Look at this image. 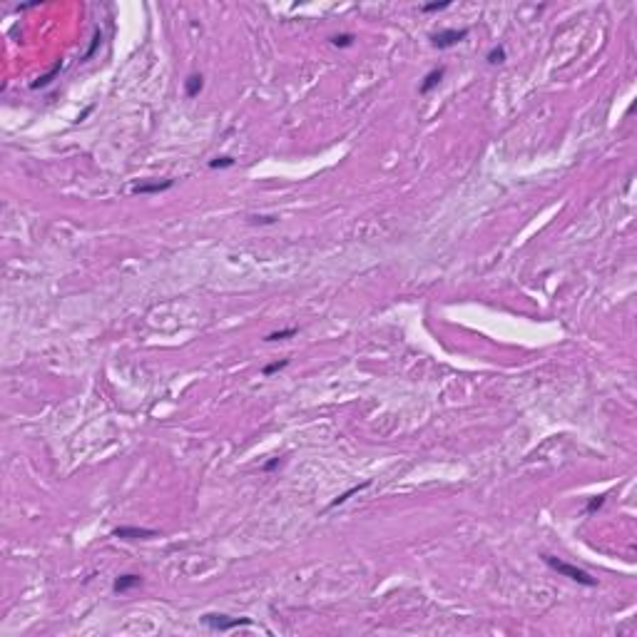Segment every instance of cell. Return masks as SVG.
Instances as JSON below:
<instances>
[{"label": "cell", "instance_id": "cell-1", "mask_svg": "<svg viewBox=\"0 0 637 637\" xmlns=\"http://www.w3.org/2000/svg\"><path fill=\"white\" fill-rule=\"evenodd\" d=\"M542 560H545V565H548L550 570H555V573L562 575V578H570L573 582H578V585H585V587H595V585H598L595 578H593L587 570L578 568V565H570V562L553 558V555H542Z\"/></svg>", "mask_w": 637, "mask_h": 637}, {"label": "cell", "instance_id": "cell-2", "mask_svg": "<svg viewBox=\"0 0 637 637\" xmlns=\"http://www.w3.org/2000/svg\"><path fill=\"white\" fill-rule=\"evenodd\" d=\"M199 620H202V625H207L214 632H229L234 627H249L251 625L249 618H229L224 612H207V615H202Z\"/></svg>", "mask_w": 637, "mask_h": 637}, {"label": "cell", "instance_id": "cell-3", "mask_svg": "<svg viewBox=\"0 0 637 637\" xmlns=\"http://www.w3.org/2000/svg\"><path fill=\"white\" fill-rule=\"evenodd\" d=\"M465 38H468V28H461V30L451 28V30H438V33H433V35H431V45L438 48V50H448V48L463 42Z\"/></svg>", "mask_w": 637, "mask_h": 637}, {"label": "cell", "instance_id": "cell-4", "mask_svg": "<svg viewBox=\"0 0 637 637\" xmlns=\"http://www.w3.org/2000/svg\"><path fill=\"white\" fill-rule=\"evenodd\" d=\"M112 535L120 538V540H147V538H155L157 530L152 528H137V525H120L112 530Z\"/></svg>", "mask_w": 637, "mask_h": 637}, {"label": "cell", "instance_id": "cell-5", "mask_svg": "<svg viewBox=\"0 0 637 637\" xmlns=\"http://www.w3.org/2000/svg\"><path fill=\"white\" fill-rule=\"evenodd\" d=\"M142 585V575H137V573H125V575H117L115 582H112V593L115 595H125V593H130V590H135Z\"/></svg>", "mask_w": 637, "mask_h": 637}, {"label": "cell", "instance_id": "cell-6", "mask_svg": "<svg viewBox=\"0 0 637 637\" xmlns=\"http://www.w3.org/2000/svg\"><path fill=\"white\" fill-rule=\"evenodd\" d=\"M443 75H445V67H443V65H441V67H433L431 73H426L423 82L418 85V92H421V95H428L431 90H436V87L441 85V80H443Z\"/></svg>", "mask_w": 637, "mask_h": 637}, {"label": "cell", "instance_id": "cell-7", "mask_svg": "<svg viewBox=\"0 0 637 637\" xmlns=\"http://www.w3.org/2000/svg\"><path fill=\"white\" fill-rule=\"evenodd\" d=\"M174 187V179H164V182H142L135 187V194H159L167 192Z\"/></svg>", "mask_w": 637, "mask_h": 637}, {"label": "cell", "instance_id": "cell-8", "mask_svg": "<svg viewBox=\"0 0 637 637\" xmlns=\"http://www.w3.org/2000/svg\"><path fill=\"white\" fill-rule=\"evenodd\" d=\"M202 87H204V78L197 75V73H192L190 78L184 80V95L187 97H197L202 92Z\"/></svg>", "mask_w": 637, "mask_h": 637}, {"label": "cell", "instance_id": "cell-9", "mask_svg": "<svg viewBox=\"0 0 637 637\" xmlns=\"http://www.w3.org/2000/svg\"><path fill=\"white\" fill-rule=\"evenodd\" d=\"M60 70H62V62L58 60V62L53 65V70H50V73H45L42 78H38L35 82H33V87H35V90H40V87H48V85H50V82H53V80L60 75Z\"/></svg>", "mask_w": 637, "mask_h": 637}, {"label": "cell", "instance_id": "cell-10", "mask_svg": "<svg viewBox=\"0 0 637 637\" xmlns=\"http://www.w3.org/2000/svg\"><path fill=\"white\" fill-rule=\"evenodd\" d=\"M368 483H371V481H364V483H359V485H353V488H348L346 493H341V496H339L336 501H331V505H328V508H336V505H344V503H346L348 498L353 496V493H359V490H364V488H368Z\"/></svg>", "mask_w": 637, "mask_h": 637}, {"label": "cell", "instance_id": "cell-11", "mask_svg": "<svg viewBox=\"0 0 637 637\" xmlns=\"http://www.w3.org/2000/svg\"><path fill=\"white\" fill-rule=\"evenodd\" d=\"M485 60H488L490 65H503V62H505V48H503V45H493V48L488 50Z\"/></svg>", "mask_w": 637, "mask_h": 637}, {"label": "cell", "instance_id": "cell-12", "mask_svg": "<svg viewBox=\"0 0 637 637\" xmlns=\"http://www.w3.org/2000/svg\"><path fill=\"white\" fill-rule=\"evenodd\" d=\"M227 167H234V157L222 155V157L209 159V170H227Z\"/></svg>", "mask_w": 637, "mask_h": 637}, {"label": "cell", "instance_id": "cell-13", "mask_svg": "<svg viewBox=\"0 0 637 637\" xmlns=\"http://www.w3.org/2000/svg\"><path fill=\"white\" fill-rule=\"evenodd\" d=\"M299 328H294V326H289V328H281V331H271V334H267V339L264 341H281V339H289V336H294Z\"/></svg>", "mask_w": 637, "mask_h": 637}, {"label": "cell", "instance_id": "cell-14", "mask_svg": "<svg viewBox=\"0 0 637 637\" xmlns=\"http://www.w3.org/2000/svg\"><path fill=\"white\" fill-rule=\"evenodd\" d=\"M331 45H334V48H351V45H353V33L334 35V38H331Z\"/></svg>", "mask_w": 637, "mask_h": 637}, {"label": "cell", "instance_id": "cell-15", "mask_svg": "<svg viewBox=\"0 0 637 637\" xmlns=\"http://www.w3.org/2000/svg\"><path fill=\"white\" fill-rule=\"evenodd\" d=\"M445 8H451V0H441V3H426V5H421V10H423V13H438V10H445Z\"/></svg>", "mask_w": 637, "mask_h": 637}, {"label": "cell", "instance_id": "cell-16", "mask_svg": "<svg viewBox=\"0 0 637 637\" xmlns=\"http://www.w3.org/2000/svg\"><path fill=\"white\" fill-rule=\"evenodd\" d=\"M284 366H289V359H281V361H274V364H267V366L262 368V373H264V376H271V373L281 371Z\"/></svg>", "mask_w": 637, "mask_h": 637}, {"label": "cell", "instance_id": "cell-17", "mask_svg": "<svg viewBox=\"0 0 637 637\" xmlns=\"http://www.w3.org/2000/svg\"><path fill=\"white\" fill-rule=\"evenodd\" d=\"M605 505V496H598V498H590L587 501V505H585V513L590 515V513H595V510H600Z\"/></svg>", "mask_w": 637, "mask_h": 637}, {"label": "cell", "instance_id": "cell-18", "mask_svg": "<svg viewBox=\"0 0 637 637\" xmlns=\"http://www.w3.org/2000/svg\"><path fill=\"white\" fill-rule=\"evenodd\" d=\"M251 222H254V224H274L276 217H251Z\"/></svg>", "mask_w": 637, "mask_h": 637}, {"label": "cell", "instance_id": "cell-19", "mask_svg": "<svg viewBox=\"0 0 637 637\" xmlns=\"http://www.w3.org/2000/svg\"><path fill=\"white\" fill-rule=\"evenodd\" d=\"M281 463H284V461H281V458H271L269 463H264V470H267V473H269V470H274V468H279V465H281Z\"/></svg>", "mask_w": 637, "mask_h": 637}]
</instances>
